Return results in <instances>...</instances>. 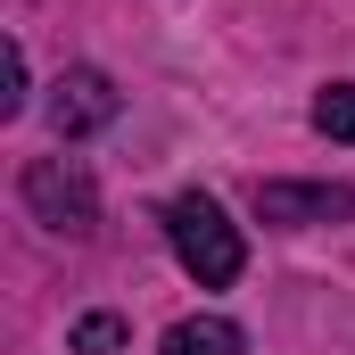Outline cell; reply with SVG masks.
I'll return each mask as SVG.
<instances>
[{"label":"cell","mask_w":355,"mask_h":355,"mask_svg":"<svg viewBox=\"0 0 355 355\" xmlns=\"http://www.w3.org/2000/svg\"><path fill=\"white\" fill-rule=\"evenodd\" d=\"M17 190H25L33 223H50V232H67V240H91V232H99V190H91L83 166H67V157H33Z\"/></svg>","instance_id":"obj_2"},{"label":"cell","mask_w":355,"mask_h":355,"mask_svg":"<svg viewBox=\"0 0 355 355\" xmlns=\"http://www.w3.org/2000/svg\"><path fill=\"white\" fill-rule=\"evenodd\" d=\"M116 83L99 75V67H67L58 75V91H50V132L58 141H83V132H99V124H116Z\"/></svg>","instance_id":"obj_3"},{"label":"cell","mask_w":355,"mask_h":355,"mask_svg":"<svg viewBox=\"0 0 355 355\" xmlns=\"http://www.w3.org/2000/svg\"><path fill=\"white\" fill-rule=\"evenodd\" d=\"M248 339L223 322V314H190V322H174L166 331V355H240Z\"/></svg>","instance_id":"obj_5"},{"label":"cell","mask_w":355,"mask_h":355,"mask_svg":"<svg viewBox=\"0 0 355 355\" xmlns=\"http://www.w3.org/2000/svg\"><path fill=\"white\" fill-rule=\"evenodd\" d=\"M314 132H331V141L355 149V83H322L314 91Z\"/></svg>","instance_id":"obj_6"},{"label":"cell","mask_w":355,"mask_h":355,"mask_svg":"<svg viewBox=\"0 0 355 355\" xmlns=\"http://www.w3.org/2000/svg\"><path fill=\"white\" fill-rule=\"evenodd\" d=\"M257 215L265 223H339L355 215L347 182H257Z\"/></svg>","instance_id":"obj_4"},{"label":"cell","mask_w":355,"mask_h":355,"mask_svg":"<svg viewBox=\"0 0 355 355\" xmlns=\"http://www.w3.org/2000/svg\"><path fill=\"white\" fill-rule=\"evenodd\" d=\"M67 347H75V355H116V347H124V322H116V314H83Z\"/></svg>","instance_id":"obj_7"},{"label":"cell","mask_w":355,"mask_h":355,"mask_svg":"<svg viewBox=\"0 0 355 355\" xmlns=\"http://www.w3.org/2000/svg\"><path fill=\"white\" fill-rule=\"evenodd\" d=\"M25 107V50L8 42V91H0V116H17Z\"/></svg>","instance_id":"obj_8"},{"label":"cell","mask_w":355,"mask_h":355,"mask_svg":"<svg viewBox=\"0 0 355 355\" xmlns=\"http://www.w3.org/2000/svg\"><path fill=\"white\" fill-rule=\"evenodd\" d=\"M166 240H174L182 272H190L198 289H232V281H240V265H248L240 223H223V207H215L207 190H182L174 207H166Z\"/></svg>","instance_id":"obj_1"}]
</instances>
